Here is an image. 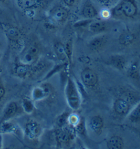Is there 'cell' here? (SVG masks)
<instances>
[{
    "instance_id": "cell-1",
    "label": "cell",
    "mask_w": 140,
    "mask_h": 149,
    "mask_svg": "<svg viewBox=\"0 0 140 149\" xmlns=\"http://www.w3.org/2000/svg\"><path fill=\"white\" fill-rule=\"evenodd\" d=\"M139 101L137 94L133 92H127L114 100L112 106L113 111L118 116H127L130 111Z\"/></svg>"
},
{
    "instance_id": "cell-2",
    "label": "cell",
    "mask_w": 140,
    "mask_h": 149,
    "mask_svg": "<svg viewBox=\"0 0 140 149\" xmlns=\"http://www.w3.org/2000/svg\"><path fill=\"white\" fill-rule=\"evenodd\" d=\"M110 11L114 18L133 19L137 16L139 8L136 0H120Z\"/></svg>"
},
{
    "instance_id": "cell-3",
    "label": "cell",
    "mask_w": 140,
    "mask_h": 149,
    "mask_svg": "<svg viewBox=\"0 0 140 149\" xmlns=\"http://www.w3.org/2000/svg\"><path fill=\"white\" fill-rule=\"evenodd\" d=\"M64 94L68 107L73 111L78 110L81 105V97L77 85L70 77L66 80Z\"/></svg>"
},
{
    "instance_id": "cell-4",
    "label": "cell",
    "mask_w": 140,
    "mask_h": 149,
    "mask_svg": "<svg viewBox=\"0 0 140 149\" xmlns=\"http://www.w3.org/2000/svg\"><path fill=\"white\" fill-rule=\"evenodd\" d=\"M0 26L3 29V32L12 47L15 49L22 50L25 47V42L19 29L13 25L7 23H1Z\"/></svg>"
},
{
    "instance_id": "cell-5",
    "label": "cell",
    "mask_w": 140,
    "mask_h": 149,
    "mask_svg": "<svg viewBox=\"0 0 140 149\" xmlns=\"http://www.w3.org/2000/svg\"><path fill=\"white\" fill-rule=\"evenodd\" d=\"M40 48L37 42H33L25 46L21 51L19 62L21 64L32 65L40 60Z\"/></svg>"
},
{
    "instance_id": "cell-6",
    "label": "cell",
    "mask_w": 140,
    "mask_h": 149,
    "mask_svg": "<svg viewBox=\"0 0 140 149\" xmlns=\"http://www.w3.org/2000/svg\"><path fill=\"white\" fill-rule=\"evenodd\" d=\"M69 16V12L66 6L62 5H56L49 11L48 19L53 25H62L67 21Z\"/></svg>"
},
{
    "instance_id": "cell-7",
    "label": "cell",
    "mask_w": 140,
    "mask_h": 149,
    "mask_svg": "<svg viewBox=\"0 0 140 149\" xmlns=\"http://www.w3.org/2000/svg\"><path fill=\"white\" fill-rule=\"evenodd\" d=\"M54 88L50 84L43 83L37 86L31 92V99L33 102L45 100L52 95Z\"/></svg>"
},
{
    "instance_id": "cell-8",
    "label": "cell",
    "mask_w": 140,
    "mask_h": 149,
    "mask_svg": "<svg viewBox=\"0 0 140 149\" xmlns=\"http://www.w3.org/2000/svg\"><path fill=\"white\" fill-rule=\"evenodd\" d=\"M80 79L83 85L90 89L96 88L98 84V76L97 73L90 67H86L81 70Z\"/></svg>"
},
{
    "instance_id": "cell-9",
    "label": "cell",
    "mask_w": 140,
    "mask_h": 149,
    "mask_svg": "<svg viewBox=\"0 0 140 149\" xmlns=\"http://www.w3.org/2000/svg\"><path fill=\"white\" fill-rule=\"evenodd\" d=\"M23 132L28 140L36 141L38 140L42 133V128L36 120L31 119L25 123Z\"/></svg>"
},
{
    "instance_id": "cell-10",
    "label": "cell",
    "mask_w": 140,
    "mask_h": 149,
    "mask_svg": "<svg viewBox=\"0 0 140 149\" xmlns=\"http://www.w3.org/2000/svg\"><path fill=\"white\" fill-rule=\"evenodd\" d=\"M21 110H22L21 107H20L19 104L16 101H12L8 102L3 109L2 114L0 118V123L12 120L14 118L17 116Z\"/></svg>"
},
{
    "instance_id": "cell-11",
    "label": "cell",
    "mask_w": 140,
    "mask_h": 149,
    "mask_svg": "<svg viewBox=\"0 0 140 149\" xmlns=\"http://www.w3.org/2000/svg\"><path fill=\"white\" fill-rule=\"evenodd\" d=\"M107 63L111 67L120 71L126 70L129 64L127 57L122 54L111 55L108 59Z\"/></svg>"
},
{
    "instance_id": "cell-12",
    "label": "cell",
    "mask_w": 140,
    "mask_h": 149,
    "mask_svg": "<svg viewBox=\"0 0 140 149\" xmlns=\"http://www.w3.org/2000/svg\"><path fill=\"white\" fill-rule=\"evenodd\" d=\"M108 38L107 35L104 34H97L94 38H92L88 43V47L94 52H99L102 51L107 45Z\"/></svg>"
},
{
    "instance_id": "cell-13",
    "label": "cell",
    "mask_w": 140,
    "mask_h": 149,
    "mask_svg": "<svg viewBox=\"0 0 140 149\" xmlns=\"http://www.w3.org/2000/svg\"><path fill=\"white\" fill-rule=\"evenodd\" d=\"M80 14L83 18L86 19H95L100 15L95 6L89 0H87L83 4Z\"/></svg>"
},
{
    "instance_id": "cell-14",
    "label": "cell",
    "mask_w": 140,
    "mask_h": 149,
    "mask_svg": "<svg viewBox=\"0 0 140 149\" xmlns=\"http://www.w3.org/2000/svg\"><path fill=\"white\" fill-rule=\"evenodd\" d=\"M88 27L91 32L96 34H100L107 32L109 28V25L105 20L93 19Z\"/></svg>"
},
{
    "instance_id": "cell-15",
    "label": "cell",
    "mask_w": 140,
    "mask_h": 149,
    "mask_svg": "<svg viewBox=\"0 0 140 149\" xmlns=\"http://www.w3.org/2000/svg\"><path fill=\"white\" fill-rule=\"evenodd\" d=\"M104 127V120L100 115L92 116L88 120V127L96 135L101 134Z\"/></svg>"
},
{
    "instance_id": "cell-16",
    "label": "cell",
    "mask_w": 140,
    "mask_h": 149,
    "mask_svg": "<svg viewBox=\"0 0 140 149\" xmlns=\"http://www.w3.org/2000/svg\"><path fill=\"white\" fill-rule=\"evenodd\" d=\"M127 76L131 80L140 85V66L137 61H133L129 64L127 69Z\"/></svg>"
},
{
    "instance_id": "cell-17",
    "label": "cell",
    "mask_w": 140,
    "mask_h": 149,
    "mask_svg": "<svg viewBox=\"0 0 140 149\" xmlns=\"http://www.w3.org/2000/svg\"><path fill=\"white\" fill-rule=\"evenodd\" d=\"M19 8L25 11H31L41 7L43 0H16Z\"/></svg>"
},
{
    "instance_id": "cell-18",
    "label": "cell",
    "mask_w": 140,
    "mask_h": 149,
    "mask_svg": "<svg viewBox=\"0 0 140 149\" xmlns=\"http://www.w3.org/2000/svg\"><path fill=\"white\" fill-rule=\"evenodd\" d=\"M136 38L137 37H136V34L135 33L129 30V29H127L120 35L118 40H119L120 44L121 45L129 47L135 42Z\"/></svg>"
},
{
    "instance_id": "cell-19",
    "label": "cell",
    "mask_w": 140,
    "mask_h": 149,
    "mask_svg": "<svg viewBox=\"0 0 140 149\" xmlns=\"http://www.w3.org/2000/svg\"><path fill=\"white\" fill-rule=\"evenodd\" d=\"M54 51L55 55L60 61L62 62H66L68 61V57L66 55L64 44L60 41H57L54 45Z\"/></svg>"
},
{
    "instance_id": "cell-20",
    "label": "cell",
    "mask_w": 140,
    "mask_h": 149,
    "mask_svg": "<svg viewBox=\"0 0 140 149\" xmlns=\"http://www.w3.org/2000/svg\"><path fill=\"white\" fill-rule=\"evenodd\" d=\"M19 129L18 125L12 122V120L0 123V133L1 134L17 133Z\"/></svg>"
},
{
    "instance_id": "cell-21",
    "label": "cell",
    "mask_w": 140,
    "mask_h": 149,
    "mask_svg": "<svg viewBox=\"0 0 140 149\" xmlns=\"http://www.w3.org/2000/svg\"><path fill=\"white\" fill-rule=\"evenodd\" d=\"M107 147L109 149H122L125 148V142L121 137L114 135L108 139Z\"/></svg>"
},
{
    "instance_id": "cell-22",
    "label": "cell",
    "mask_w": 140,
    "mask_h": 149,
    "mask_svg": "<svg viewBox=\"0 0 140 149\" xmlns=\"http://www.w3.org/2000/svg\"><path fill=\"white\" fill-rule=\"evenodd\" d=\"M127 116L132 123H140V101L135 104Z\"/></svg>"
},
{
    "instance_id": "cell-23",
    "label": "cell",
    "mask_w": 140,
    "mask_h": 149,
    "mask_svg": "<svg viewBox=\"0 0 140 149\" xmlns=\"http://www.w3.org/2000/svg\"><path fill=\"white\" fill-rule=\"evenodd\" d=\"M21 107L23 112L27 114H31L33 112L35 109L34 102L31 98H24L21 101Z\"/></svg>"
},
{
    "instance_id": "cell-24",
    "label": "cell",
    "mask_w": 140,
    "mask_h": 149,
    "mask_svg": "<svg viewBox=\"0 0 140 149\" xmlns=\"http://www.w3.org/2000/svg\"><path fill=\"white\" fill-rule=\"evenodd\" d=\"M69 113L67 111H64L60 116H59L56 120V126L57 128H61L68 125V118Z\"/></svg>"
},
{
    "instance_id": "cell-25",
    "label": "cell",
    "mask_w": 140,
    "mask_h": 149,
    "mask_svg": "<svg viewBox=\"0 0 140 149\" xmlns=\"http://www.w3.org/2000/svg\"><path fill=\"white\" fill-rule=\"evenodd\" d=\"M81 117L79 116L77 113H69L68 118V125L75 128L77 125L79 123Z\"/></svg>"
},
{
    "instance_id": "cell-26",
    "label": "cell",
    "mask_w": 140,
    "mask_h": 149,
    "mask_svg": "<svg viewBox=\"0 0 140 149\" xmlns=\"http://www.w3.org/2000/svg\"><path fill=\"white\" fill-rule=\"evenodd\" d=\"M65 49H66V52L67 57H68V61L71 62L72 61V49H73V45H72V40L71 38L69 39L67 42L64 44Z\"/></svg>"
},
{
    "instance_id": "cell-27",
    "label": "cell",
    "mask_w": 140,
    "mask_h": 149,
    "mask_svg": "<svg viewBox=\"0 0 140 149\" xmlns=\"http://www.w3.org/2000/svg\"><path fill=\"white\" fill-rule=\"evenodd\" d=\"M75 129L76 132L80 134H84L85 131H86V123L84 118H81L79 123L76 125L75 127L74 128Z\"/></svg>"
},
{
    "instance_id": "cell-28",
    "label": "cell",
    "mask_w": 140,
    "mask_h": 149,
    "mask_svg": "<svg viewBox=\"0 0 140 149\" xmlns=\"http://www.w3.org/2000/svg\"><path fill=\"white\" fill-rule=\"evenodd\" d=\"M98 3L105 8H109L113 4L114 0H97Z\"/></svg>"
},
{
    "instance_id": "cell-29",
    "label": "cell",
    "mask_w": 140,
    "mask_h": 149,
    "mask_svg": "<svg viewBox=\"0 0 140 149\" xmlns=\"http://www.w3.org/2000/svg\"><path fill=\"white\" fill-rule=\"evenodd\" d=\"M100 15H101L102 19H107L111 17V11H110V10H108V8H106L102 11Z\"/></svg>"
},
{
    "instance_id": "cell-30",
    "label": "cell",
    "mask_w": 140,
    "mask_h": 149,
    "mask_svg": "<svg viewBox=\"0 0 140 149\" xmlns=\"http://www.w3.org/2000/svg\"><path fill=\"white\" fill-rule=\"evenodd\" d=\"M5 88L2 85V84L0 82V101L3 99V97L5 95Z\"/></svg>"
},
{
    "instance_id": "cell-31",
    "label": "cell",
    "mask_w": 140,
    "mask_h": 149,
    "mask_svg": "<svg viewBox=\"0 0 140 149\" xmlns=\"http://www.w3.org/2000/svg\"><path fill=\"white\" fill-rule=\"evenodd\" d=\"M64 4L67 6H72L75 3L76 0H63Z\"/></svg>"
},
{
    "instance_id": "cell-32",
    "label": "cell",
    "mask_w": 140,
    "mask_h": 149,
    "mask_svg": "<svg viewBox=\"0 0 140 149\" xmlns=\"http://www.w3.org/2000/svg\"><path fill=\"white\" fill-rule=\"evenodd\" d=\"M80 59L81 61H83V62H84V63H86V64H88V62L90 61V59L89 58V57H88V56L80 57Z\"/></svg>"
},
{
    "instance_id": "cell-33",
    "label": "cell",
    "mask_w": 140,
    "mask_h": 149,
    "mask_svg": "<svg viewBox=\"0 0 140 149\" xmlns=\"http://www.w3.org/2000/svg\"><path fill=\"white\" fill-rule=\"evenodd\" d=\"M3 147V138L1 133H0V149Z\"/></svg>"
},
{
    "instance_id": "cell-34",
    "label": "cell",
    "mask_w": 140,
    "mask_h": 149,
    "mask_svg": "<svg viewBox=\"0 0 140 149\" xmlns=\"http://www.w3.org/2000/svg\"><path fill=\"white\" fill-rule=\"evenodd\" d=\"M2 71H3V69H2V67H1V66L0 65V74L1 73V72H2Z\"/></svg>"
},
{
    "instance_id": "cell-35",
    "label": "cell",
    "mask_w": 140,
    "mask_h": 149,
    "mask_svg": "<svg viewBox=\"0 0 140 149\" xmlns=\"http://www.w3.org/2000/svg\"><path fill=\"white\" fill-rule=\"evenodd\" d=\"M7 0H0V3H4Z\"/></svg>"
},
{
    "instance_id": "cell-36",
    "label": "cell",
    "mask_w": 140,
    "mask_h": 149,
    "mask_svg": "<svg viewBox=\"0 0 140 149\" xmlns=\"http://www.w3.org/2000/svg\"><path fill=\"white\" fill-rule=\"evenodd\" d=\"M0 57H1V54H0Z\"/></svg>"
},
{
    "instance_id": "cell-37",
    "label": "cell",
    "mask_w": 140,
    "mask_h": 149,
    "mask_svg": "<svg viewBox=\"0 0 140 149\" xmlns=\"http://www.w3.org/2000/svg\"></svg>"
}]
</instances>
